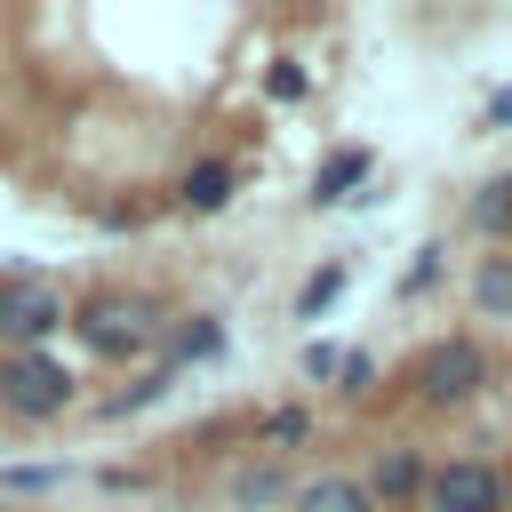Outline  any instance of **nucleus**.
I'll use <instances>...</instances> for the list:
<instances>
[{"mask_svg":"<svg viewBox=\"0 0 512 512\" xmlns=\"http://www.w3.org/2000/svg\"><path fill=\"white\" fill-rule=\"evenodd\" d=\"M472 312L480 320H512V248H496V256L472 264Z\"/></svg>","mask_w":512,"mask_h":512,"instance_id":"9d476101","label":"nucleus"},{"mask_svg":"<svg viewBox=\"0 0 512 512\" xmlns=\"http://www.w3.org/2000/svg\"><path fill=\"white\" fill-rule=\"evenodd\" d=\"M272 496H288L280 472H256V464H248V472L232 480V504H240V512H256V504H272Z\"/></svg>","mask_w":512,"mask_h":512,"instance_id":"dca6fc26","label":"nucleus"},{"mask_svg":"<svg viewBox=\"0 0 512 512\" xmlns=\"http://www.w3.org/2000/svg\"><path fill=\"white\" fill-rule=\"evenodd\" d=\"M168 352H176V368H192V360H216V352H224V320H216V312H192V320H176V328H168Z\"/></svg>","mask_w":512,"mask_h":512,"instance_id":"9b49d317","label":"nucleus"},{"mask_svg":"<svg viewBox=\"0 0 512 512\" xmlns=\"http://www.w3.org/2000/svg\"><path fill=\"white\" fill-rule=\"evenodd\" d=\"M472 224H480L496 248H512V176H488V184L472 192Z\"/></svg>","mask_w":512,"mask_h":512,"instance_id":"ddd939ff","label":"nucleus"},{"mask_svg":"<svg viewBox=\"0 0 512 512\" xmlns=\"http://www.w3.org/2000/svg\"><path fill=\"white\" fill-rule=\"evenodd\" d=\"M488 128H512V88H496V96H488Z\"/></svg>","mask_w":512,"mask_h":512,"instance_id":"412c9836","label":"nucleus"},{"mask_svg":"<svg viewBox=\"0 0 512 512\" xmlns=\"http://www.w3.org/2000/svg\"><path fill=\"white\" fill-rule=\"evenodd\" d=\"M72 328V296L48 272H0V360L48 352V336Z\"/></svg>","mask_w":512,"mask_h":512,"instance_id":"f03ea898","label":"nucleus"},{"mask_svg":"<svg viewBox=\"0 0 512 512\" xmlns=\"http://www.w3.org/2000/svg\"><path fill=\"white\" fill-rule=\"evenodd\" d=\"M336 368H344V352H336V344H304V376H312V384H328Z\"/></svg>","mask_w":512,"mask_h":512,"instance_id":"a211bd4d","label":"nucleus"},{"mask_svg":"<svg viewBox=\"0 0 512 512\" xmlns=\"http://www.w3.org/2000/svg\"><path fill=\"white\" fill-rule=\"evenodd\" d=\"M288 512H376V504H368V488L352 472H320V480L288 488Z\"/></svg>","mask_w":512,"mask_h":512,"instance_id":"1a4fd4ad","label":"nucleus"},{"mask_svg":"<svg viewBox=\"0 0 512 512\" xmlns=\"http://www.w3.org/2000/svg\"><path fill=\"white\" fill-rule=\"evenodd\" d=\"M72 400H80V376H72L56 352H16V360H0V416L48 424V416H64Z\"/></svg>","mask_w":512,"mask_h":512,"instance_id":"20e7f679","label":"nucleus"},{"mask_svg":"<svg viewBox=\"0 0 512 512\" xmlns=\"http://www.w3.org/2000/svg\"><path fill=\"white\" fill-rule=\"evenodd\" d=\"M424 512H504V464H488V456H448V464H432Z\"/></svg>","mask_w":512,"mask_h":512,"instance_id":"39448f33","label":"nucleus"},{"mask_svg":"<svg viewBox=\"0 0 512 512\" xmlns=\"http://www.w3.org/2000/svg\"><path fill=\"white\" fill-rule=\"evenodd\" d=\"M336 392H352V400H360V392H376V360H368V352H344V368H336Z\"/></svg>","mask_w":512,"mask_h":512,"instance_id":"f3484780","label":"nucleus"},{"mask_svg":"<svg viewBox=\"0 0 512 512\" xmlns=\"http://www.w3.org/2000/svg\"><path fill=\"white\" fill-rule=\"evenodd\" d=\"M480 384H488V344H480V336H432V344L408 360V392H416L424 408H464Z\"/></svg>","mask_w":512,"mask_h":512,"instance_id":"7ed1b4c3","label":"nucleus"},{"mask_svg":"<svg viewBox=\"0 0 512 512\" xmlns=\"http://www.w3.org/2000/svg\"><path fill=\"white\" fill-rule=\"evenodd\" d=\"M72 336H80L88 360H144L160 344V304L152 296H120V288L72 296Z\"/></svg>","mask_w":512,"mask_h":512,"instance_id":"f257e3e1","label":"nucleus"},{"mask_svg":"<svg viewBox=\"0 0 512 512\" xmlns=\"http://www.w3.org/2000/svg\"><path fill=\"white\" fill-rule=\"evenodd\" d=\"M56 480H64V472H56V464H24V472H8V480H0V488H56Z\"/></svg>","mask_w":512,"mask_h":512,"instance_id":"6ab92c4d","label":"nucleus"},{"mask_svg":"<svg viewBox=\"0 0 512 512\" xmlns=\"http://www.w3.org/2000/svg\"><path fill=\"white\" fill-rule=\"evenodd\" d=\"M272 96L296 104V96H304V72H296V64H272Z\"/></svg>","mask_w":512,"mask_h":512,"instance_id":"aec40b11","label":"nucleus"},{"mask_svg":"<svg viewBox=\"0 0 512 512\" xmlns=\"http://www.w3.org/2000/svg\"><path fill=\"white\" fill-rule=\"evenodd\" d=\"M232 192H240V168H232V160H192V168L176 176V208H184V216H216Z\"/></svg>","mask_w":512,"mask_h":512,"instance_id":"6e6552de","label":"nucleus"},{"mask_svg":"<svg viewBox=\"0 0 512 512\" xmlns=\"http://www.w3.org/2000/svg\"><path fill=\"white\" fill-rule=\"evenodd\" d=\"M504 512H512V464H504Z\"/></svg>","mask_w":512,"mask_h":512,"instance_id":"4be33fe9","label":"nucleus"},{"mask_svg":"<svg viewBox=\"0 0 512 512\" xmlns=\"http://www.w3.org/2000/svg\"><path fill=\"white\" fill-rule=\"evenodd\" d=\"M168 384H176V368H144V376H136L128 392H112V400H104V416H128V408H152V400H160Z\"/></svg>","mask_w":512,"mask_h":512,"instance_id":"2eb2a0df","label":"nucleus"},{"mask_svg":"<svg viewBox=\"0 0 512 512\" xmlns=\"http://www.w3.org/2000/svg\"><path fill=\"white\" fill-rule=\"evenodd\" d=\"M424 480H432V464L408 448V440H392V448H376V464H368V504L376 512H416L424 504Z\"/></svg>","mask_w":512,"mask_h":512,"instance_id":"423d86ee","label":"nucleus"},{"mask_svg":"<svg viewBox=\"0 0 512 512\" xmlns=\"http://www.w3.org/2000/svg\"><path fill=\"white\" fill-rule=\"evenodd\" d=\"M336 296H344V264H320V272H312V280L296 288V320H320V312H328Z\"/></svg>","mask_w":512,"mask_h":512,"instance_id":"4468645a","label":"nucleus"},{"mask_svg":"<svg viewBox=\"0 0 512 512\" xmlns=\"http://www.w3.org/2000/svg\"><path fill=\"white\" fill-rule=\"evenodd\" d=\"M368 176H376V152H368V144H336V152L312 168V208H336V200H352Z\"/></svg>","mask_w":512,"mask_h":512,"instance_id":"0eeeda50","label":"nucleus"},{"mask_svg":"<svg viewBox=\"0 0 512 512\" xmlns=\"http://www.w3.org/2000/svg\"><path fill=\"white\" fill-rule=\"evenodd\" d=\"M416 512H424V504H416Z\"/></svg>","mask_w":512,"mask_h":512,"instance_id":"5701e85b","label":"nucleus"},{"mask_svg":"<svg viewBox=\"0 0 512 512\" xmlns=\"http://www.w3.org/2000/svg\"><path fill=\"white\" fill-rule=\"evenodd\" d=\"M304 440H312V408L288 400V408H264V416H256V448L288 456V448H304Z\"/></svg>","mask_w":512,"mask_h":512,"instance_id":"f8f14e48","label":"nucleus"}]
</instances>
